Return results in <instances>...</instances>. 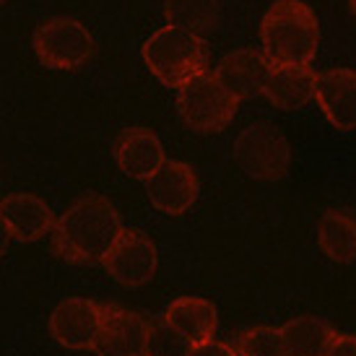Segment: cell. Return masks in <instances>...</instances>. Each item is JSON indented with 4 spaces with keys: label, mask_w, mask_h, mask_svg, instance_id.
<instances>
[{
    "label": "cell",
    "mask_w": 356,
    "mask_h": 356,
    "mask_svg": "<svg viewBox=\"0 0 356 356\" xmlns=\"http://www.w3.org/2000/svg\"><path fill=\"white\" fill-rule=\"evenodd\" d=\"M125 232L118 208L104 195H83L55 221L52 252L73 266L102 263Z\"/></svg>",
    "instance_id": "cell-1"
},
{
    "label": "cell",
    "mask_w": 356,
    "mask_h": 356,
    "mask_svg": "<svg viewBox=\"0 0 356 356\" xmlns=\"http://www.w3.org/2000/svg\"><path fill=\"white\" fill-rule=\"evenodd\" d=\"M260 42L270 65H309L320 44L315 13L302 0H276L263 16Z\"/></svg>",
    "instance_id": "cell-2"
},
{
    "label": "cell",
    "mask_w": 356,
    "mask_h": 356,
    "mask_svg": "<svg viewBox=\"0 0 356 356\" xmlns=\"http://www.w3.org/2000/svg\"><path fill=\"white\" fill-rule=\"evenodd\" d=\"M143 63L164 86L179 89L208 73V47L203 37L164 26L143 44Z\"/></svg>",
    "instance_id": "cell-3"
},
{
    "label": "cell",
    "mask_w": 356,
    "mask_h": 356,
    "mask_svg": "<svg viewBox=\"0 0 356 356\" xmlns=\"http://www.w3.org/2000/svg\"><path fill=\"white\" fill-rule=\"evenodd\" d=\"M239 99L232 97L213 73H203L177 89V112L195 133H221L234 120Z\"/></svg>",
    "instance_id": "cell-4"
},
{
    "label": "cell",
    "mask_w": 356,
    "mask_h": 356,
    "mask_svg": "<svg viewBox=\"0 0 356 356\" xmlns=\"http://www.w3.org/2000/svg\"><path fill=\"white\" fill-rule=\"evenodd\" d=\"M234 161L248 177L273 182L289 172L291 146L278 128L268 122H255L242 130L234 140Z\"/></svg>",
    "instance_id": "cell-5"
},
{
    "label": "cell",
    "mask_w": 356,
    "mask_h": 356,
    "mask_svg": "<svg viewBox=\"0 0 356 356\" xmlns=\"http://www.w3.org/2000/svg\"><path fill=\"white\" fill-rule=\"evenodd\" d=\"M34 52L47 68L76 70L94 58L97 44L86 24L68 16H55L34 31Z\"/></svg>",
    "instance_id": "cell-6"
},
{
    "label": "cell",
    "mask_w": 356,
    "mask_h": 356,
    "mask_svg": "<svg viewBox=\"0 0 356 356\" xmlns=\"http://www.w3.org/2000/svg\"><path fill=\"white\" fill-rule=\"evenodd\" d=\"M102 268L122 286H143L156 276V245L149 234H143L138 229H125L104 255Z\"/></svg>",
    "instance_id": "cell-7"
},
{
    "label": "cell",
    "mask_w": 356,
    "mask_h": 356,
    "mask_svg": "<svg viewBox=\"0 0 356 356\" xmlns=\"http://www.w3.org/2000/svg\"><path fill=\"white\" fill-rule=\"evenodd\" d=\"M104 305L94 299L70 297L63 299L50 315V336L65 348H94L99 336Z\"/></svg>",
    "instance_id": "cell-8"
},
{
    "label": "cell",
    "mask_w": 356,
    "mask_h": 356,
    "mask_svg": "<svg viewBox=\"0 0 356 356\" xmlns=\"http://www.w3.org/2000/svg\"><path fill=\"white\" fill-rule=\"evenodd\" d=\"M151 320L120 305H104L99 336L91 351L97 356H146Z\"/></svg>",
    "instance_id": "cell-9"
},
{
    "label": "cell",
    "mask_w": 356,
    "mask_h": 356,
    "mask_svg": "<svg viewBox=\"0 0 356 356\" xmlns=\"http://www.w3.org/2000/svg\"><path fill=\"white\" fill-rule=\"evenodd\" d=\"M146 193L156 211L169 216H182L198 200V175L185 161L167 159L156 175L146 182Z\"/></svg>",
    "instance_id": "cell-10"
},
{
    "label": "cell",
    "mask_w": 356,
    "mask_h": 356,
    "mask_svg": "<svg viewBox=\"0 0 356 356\" xmlns=\"http://www.w3.org/2000/svg\"><path fill=\"white\" fill-rule=\"evenodd\" d=\"M0 221L6 224L8 234L19 242H37L55 229L52 208L31 193H10L0 200Z\"/></svg>",
    "instance_id": "cell-11"
},
{
    "label": "cell",
    "mask_w": 356,
    "mask_h": 356,
    "mask_svg": "<svg viewBox=\"0 0 356 356\" xmlns=\"http://www.w3.org/2000/svg\"><path fill=\"white\" fill-rule=\"evenodd\" d=\"M115 161L122 169V175H128L130 179L149 182L167 161V156H164V146L154 130L128 128L115 140Z\"/></svg>",
    "instance_id": "cell-12"
},
{
    "label": "cell",
    "mask_w": 356,
    "mask_h": 356,
    "mask_svg": "<svg viewBox=\"0 0 356 356\" xmlns=\"http://www.w3.org/2000/svg\"><path fill=\"white\" fill-rule=\"evenodd\" d=\"M270 63L263 52L257 50H234L227 58H221L216 68H213V79L224 86V89L242 99H252L266 89L268 73H270Z\"/></svg>",
    "instance_id": "cell-13"
},
{
    "label": "cell",
    "mask_w": 356,
    "mask_h": 356,
    "mask_svg": "<svg viewBox=\"0 0 356 356\" xmlns=\"http://www.w3.org/2000/svg\"><path fill=\"white\" fill-rule=\"evenodd\" d=\"M315 99L330 125L338 130L356 128V70L333 68L317 73Z\"/></svg>",
    "instance_id": "cell-14"
},
{
    "label": "cell",
    "mask_w": 356,
    "mask_h": 356,
    "mask_svg": "<svg viewBox=\"0 0 356 356\" xmlns=\"http://www.w3.org/2000/svg\"><path fill=\"white\" fill-rule=\"evenodd\" d=\"M315 89L317 73L309 65H273L263 97L278 109H299L315 99Z\"/></svg>",
    "instance_id": "cell-15"
},
{
    "label": "cell",
    "mask_w": 356,
    "mask_h": 356,
    "mask_svg": "<svg viewBox=\"0 0 356 356\" xmlns=\"http://www.w3.org/2000/svg\"><path fill=\"white\" fill-rule=\"evenodd\" d=\"M164 320L193 343H208L213 341L218 327L216 307L203 297H177L164 312Z\"/></svg>",
    "instance_id": "cell-16"
},
{
    "label": "cell",
    "mask_w": 356,
    "mask_h": 356,
    "mask_svg": "<svg viewBox=\"0 0 356 356\" xmlns=\"http://www.w3.org/2000/svg\"><path fill=\"white\" fill-rule=\"evenodd\" d=\"M317 245L333 263L356 260V213L330 208L317 221Z\"/></svg>",
    "instance_id": "cell-17"
},
{
    "label": "cell",
    "mask_w": 356,
    "mask_h": 356,
    "mask_svg": "<svg viewBox=\"0 0 356 356\" xmlns=\"http://www.w3.org/2000/svg\"><path fill=\"white\" fill-rule=\"evenodd\" d=\"M338 330L327 325L325 320L312 315H302L281 325L284 346L289 356H325L330 341Z\"/></svg>",
    "instance_id": "cell-18"
},
{
    "label": "cell",
    "mask_w": 356,
    "mask_h": 356,
    "mask_svg": "<svg viewBox=\"0 0 356 356\" xmlns=\"http://www.w3.org/2000/svg\"><path fill=\"white\" fill-rule=\"evenodd\" d=\"M164 13H167V26L203 37L216 26L218 0H167Z\"/></svg>",
    "instance_id": "cell-19"
},
{
    "label": "cell",
    "mask_w": 356,
    "mask_h": 356,
    "mask_svg": "<svg viewBox=\"0 0 356 356\" xmlns=\"http://www.w3.org/2000/svg\"><path fill=\"white\" fill-rule=\"evenodd\" d=\"M239 356H289L284 346L281 327L260 325L252 330H245L234 343Z\"/></svg>",
    "instance_id": "cell-20"
},
{
    "label": "cell",
    "mask_w": 356,
    "mask_h": 356,
    "mask_svg": "<svg viewBox=\"0 0 356 356\" xmlns=\"http://www.w3.org/2000/svg\"><path fill=\"white\" fill-rule=\"evenodd\" d=\"M190 348H193V343L185 336H179L164 317L151 320L146 356H188Z\"/></svg>",
    "instance_id": "cell-21"
},
{
    "label": "cell",
    "mask_w": 356,
    "mask_h": 356,
    "mask_svg": "<svg viewBox=\"0 0 356 356\" xmlns=\"http://www.w3.org/2000/svg\"><path fill=\"white\" fill-rule=\"evenodd\" d=\"M188 356H239L237 348L232 343H221V341H208V343H198L190 348Z\"/></svg>",
    "instance_id": "cell-22"
},
{
    "label": "cell",
    "mask_w": 356,
    "mask_h": 356,
    "mask_svg": "<svg viewBox=\"0 0 356 356\" xmlns=\"http://www.w3.org/2000/svg\"><path fill=\"white\" fill-rule=\"evenodd\" d=\"M325 356H356V336L348 333H336Z\"/></svg>",
    "instance_id": "cell-23"
},
{
    "label": "cell",
    "mask_w": 356,
    "mask_h": 356,
    "mask_svg": "<svg viewBox=\"0 0 356 356\" xmlns=\"http://www.w3.org/2000/svg\"><path fill=\"white\" fill-rule=\"evenodd\" d=\"M10 234H8V229H6V224H3V221H0V257H3V252H6V250H8V242H10Z\"/></svg>",
    "instance_id": "cell-24"
},
{
    "label": "cell",
    "mask_w": 356,
    "mask_h": 356,
    "mask_svg": "<svg viewBox=\"0 0 356 356\" xmlns=\"http://www.w3.org/2000/svg\"><path fill=\"white\" fill-rule=\"evenodd\" d=\"M351 10L356 13V0H351Z\"/></svg>",
    "instance_id": "cell-25"
},
{
    "label": "cell",
    "mask_w": 356,
    "mask_h": 356,
    "mask_svg": "<svg viewBox=\"0 0 356 356\" xmlns=\"http://www.w3.org/2000/svg\"><path fill=\"white\" fill-rule=\"evenodd\" d=\"M3 3H6V0H0V6H3Z\"/></svg>",
    "instance_id": "cell-26"
}]
</instances>
